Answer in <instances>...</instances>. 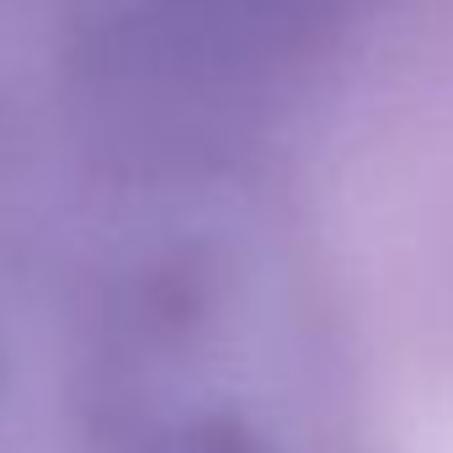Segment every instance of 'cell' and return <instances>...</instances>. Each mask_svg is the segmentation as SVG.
I'll use <instances>...</instances> for the list:
<instances>
[{"label":"cell","instance_id":"6da1fadb","mask_svg":"<svg viewBox=\"0 0 453 453\" xmlns=\"http://www.w3.org/2000/svg\"><path fill=\"white\" fill-rule=\"evenodd\" d=\"M75 347L91 453H357L299 267L203 150L134 155Z\"/></svg>","mask_w":453,"mask_h":453}]
</instances>
